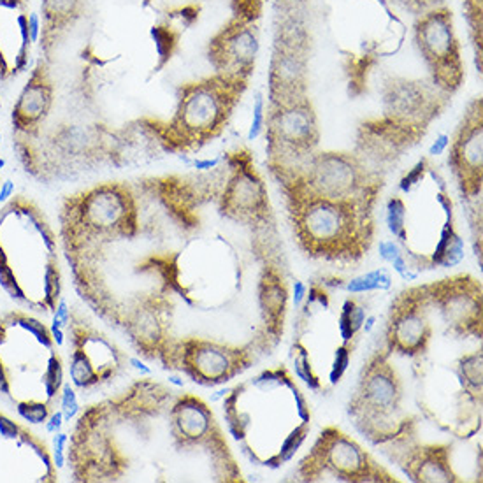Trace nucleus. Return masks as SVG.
<instances>
[{
  "instance_id": "nucleus-1",
  "label": "nucleus",
  "mask_w": 483,
  "mask_h": 483,
  "mask_svg": "<svg viewBox=\"0 0 483 483\" xmlns=\"http://www.w3.org/2000/svg\"><path fill=\"white\" fill-rule=\"evenodd\" d=\"M176 392L141 378L125 393L97 402L79 415L67 445L76 482L190 478L183 464L214 459L239 471L225 439L188 434L174 408Z\"/></svg>"
},
{
  "instance_id": "nucleus-2",
  "label": "nucleus",
  "mask_w": 483,
  "mask_h": 483,
  "mask_svg": "<svg viewBox=\"0 0 483 483\" xmlns=\"http://www.w3.org/2000/svg\"><path fill=\"white\" fill-rule=\"evenodd\" d=\"M0 287L28 311L53 315L62 299L58 237L25 195L0 210Z\"/></svg>"
},
{
  "instance_id": "nucleus-3",
  "label": "nucleus",
  "mask_w": 483,
  "mask_h": 483,
  "mask_svg": "<svg viewBox=\"0 0 483 483\" xmlns=\"http://www.w3.org/2000/svg\"><path fill=\"white\" fill-rule=\"evenodd\" d=\"M64 359L42 320L15 310L0 316V393L12 402H60Z\"/></svg>"
},
{
  "instance_id": "nucleus-4",
  "label": "nucleus",
  "mask_w": 483,
  "mask_h": 483,
  "mask_svg": "<svg viewBox=\"0 0 483 483\" xmlns=\"http://www.w3.org/2000/svg\"><path fill=\"white\" fill-rule=\"evenodd\" d=\"M376 198L287 197L294 236L300 250L315 259L353 262L362 259L375 239Z\"/></svg>"
},
{
  "instance_id": "nucleus-5",
  "label": "nucleus",
  "mask_w": 483,
  "mask_h": 483,
  "mask_svg": "<svg viewBox=\"0 0 483 483\" xmlns=\"http://www.w3.org/2000/svg\"><path fill=\"white\" fill-rule=\"evenodd\" d=\"M402 382L389 362V352L378 350L364 364L362 378L348 406L350 418L373 445H390V453L415 439V422L402 408Z\"/></svg>"
},
{
  "instance_id": "nucleus-6",
  "label": "nucleus",
  "mask_w": 483,
  "mask_h": 483,
  "mask_svg": "<svg viewBox=\"0 0 483 483\" xmlns=\"http://www.w3.org/2000/svg\"><path fill=\"white\" fill-rule=\"evenodd\" d=\"M246 81L217 74L203 81L187 83L178 90L173 117L160 127L157 141L167 151L198 150L217 137L232 115L234 104Z\"/></svg>"
},
{
  "instance_id": "nucleus-7",
  "label": "nucleus",
  "mask_w": 483,
  "mask_h": 483,
  "mask_svg": "<svg viewBox=\"0 0 483 483\" xmlns=\"http://www.w3.org/2000/svg\"><path fill=\"white\" fill-rule=\"evenodd\" d=\"M299 482H399L355 439L336 427H325L311 452L299 462Z\"/></svg>"
},
{
  "instance_id": "nucleus-8",
  "label": "nucleus",
  "mask_w": 483,
  "mask_h": 483,
  "mask_svg": "<svg viewBox=\"0 0 483 483\" xmlns=\"http://www.w3.org/2000/svg\"><path fill=\"white\" fill-rule=\"evenodd\" d=\"M253 355L251 346H234L207 337L187 336L173 341L160 362L165 369L183 373L198 385L217 387L250 369Z\"/></svg>"
},
{
  "instance_id": "nucleus-9",
  "label": "nucleus",
  "mask_w": 483,
  "mask_h": 483,
  "mask_svg": "<svg viewBox=\"0 0 483 483\" xmlns=\"http://www.w3.org/2000/svg\"><path fill=\"white\" fill-rule=\"evenodd\" d=\"M69 346V376L74 389L90 390L117 378L128 364V355L88 319L74 311L65 327Z\"/></svg>"
},
{
  "instance_id": "nucleus-10",
  "label": "nucleus",
  "mask_w": 483,
  "mask_h": 483,
  "mask_svg": "<svg viewBox=\"0 0 483 483\" xmlns=\"http://www.w3.org/2000/svg\"><path fill=\"white\" fill-rule=\"evenodd\" d=\"M431 300L427 287H413L396 297L390 307L385 330V350L389 353H401L418 357L425 353L432 337Z\"/></svg>"
},
{
  "instance_id": "nucleus-11",
  "label": "nucleus",
  "mask_w": 483,
  "mask_h": 483,
  "mask_svg": "<svg viewBox=\"0 0 483 483\" xmlns=\"http://www.w3.org/2000/svg\"><path fill=\"white\" fill-rule=\"evenodd\" d=\"M482 101L478 99L469 105L448 146V165L466 201H482Z\"/></svg>"
},
{
  "instance_id": "nucleus-12",
  "label": "nucleus",
  "mask_w": 483,
  "mask_h": 483,
  "mask_svg": "<svg viewBox=\"0 0 483 483\" xmlns=\"http://www.w3.org/2000/svg\"><path fill=\"white\" fill-rule=\"evenodd\" d=\"M55 101V83L49 74L48 62L39 60L31 78L19 92L18 101L11 112L12 132L16 141L34 135L49 117Z\"/></svg>"
},
{
  "instance_id": "nucleus-13",
  "label": "nucleus",
  "mask_w": 483,
  "mask_h": 483,
  "mask_svg": "<svg viewBox=\"0 0 483 483\" xmlns=\"http://www.w3.org/2000/svg\"><path fill=\"white\" fill-rule=\"evenodd\" d=\"M450 452L452 445L420 446L408 443L405 448L389 453V457L399 462L413 482H461L452 469Z\"/></svg>"
},
{
  "instance_id": "nucleus-14",
  "label": "nucleus",
  "mask_w": 483,
  "mask_h": 483,
  "mask_svg": "<svg viewBox=\"0 0 483 483\" xmlns=\"http://www.w3.org/2000/svg\"><path fill=\"white\" fill-rule=\"evenodd\" d=\"M42 8V34L41 46L49 55L56 39L64 31L71 28L81 16L83 0H41Z\"/></svg>"
},
{
  "instance_id": "nucleus-15",
  "label": "nucleus",
  "mask_w": 483,
  "mask_h": 483,
  "mask_svg": "<svg viewBox=\"0 0 483 483\" xmlns=\"http://www.w3.org/2000/svg\"><path fill=\"white\" fill-rule=\"evenodd\" d=\"M341 287L346 292L353 294H366V292H376V290H389L392 287V278L385 269H376L371 273H366L362 276L352 278V280L341 283Z\"/></svg>"
},
{
  "instance_id": "nucleus-16",
  "label": "nucleus",
  "mask_w": 483,
  "mask_h": 483,
  "mask_svg": "<svg viewBox=\"0 0 483 483\" xmlns=\"http://www.w3.org/2000/svg\"><path fill=\"white\" fill-rule=\"evenodd\" d=\"M405 221H406V203L405 198L399 197V195H393L390 197V201L387 203V225H389V230L393 234L399 243H405L406 234H405Z\"/></svg>"
},
{
  "instance_id": "nucleus-17",
  "label": "nucleus",
  "mask_w": 483,
  "mask_h": 483,
  "mask_svg": "<svg viewBox=\"0 0 483 483\" xmlns=\"http://www.w3.org/2000/svg\"><path fill=\"white\" fill-rule=\"evenodd\" d=\"M15 406L19 418L31 425H42L53 413V406L46 401H19Z\"/></svg>"
},
{
  "instance_id": "nucleus-18",
  "label": "nucleus",
  "mask_w": 483,
  "mask_h": 483,
  "mask_svg": "<svg viewBox=\"0 0 483 483\" xmlns=\"http://www.w3.org/2000/svg\"><path fill=\"white\" fill-rule=\"evenodd\" d=\"M352 353L353 346L343 343L341 346H337L336 352H334V359L330 362V371H329V382L330 385H337L341 382V378L345 376V373L348 371V366L352 362Z\"/></svg>"
},
{
  "instance_id": "nucleus-19",
  "label": "nucleus",
  "mask_w": 483,
  "mask_h": 483,
  "mask_svg": "<svg viewBox=\"0 0 483 483\" xmlns=\"http://www.w3.org/2000/svg\"><path fill=\"white\" fill-rule=\"evenodd\" d=\"M60 409L64 415V422L71 423L76 416L81 413V405L78 401V392H76L72 383H64L60 392Z\"/></svg>"
},
{
  "instance_id": "nucleus-20",
  "label": "nucleus",
  "mask_w": 483,
  "mask_h": 483,
  "mask_svg": "<svg viewBox=\"0 0 483 483\" xmlns=\"http://www.w3.org/2000/svg\"><path fill=\"white\" fill-rule=\"evenodd\" d=\"M266 99L260 92H257L253 101V118H251L250 130H248V141H257L262 135L264 128H266Z\"/></svg>"
},
{
  "instance_id": "nucleus-21",
  "label": "nucleus",
  "mask_w": 483,
  "mask_h": 483,
  "mask_svg": "<svg viewBox=\"0 0 483 483\" xmlns=\"http://www.w3.org/2000/svg\"><path fill=\"white\" fill-rule=\"evenodd\" d=\"M427 169H429L427 158H422V160H418V164H416L413 169H409L408 173L402 176V180L399 181V192H402V194H408V192H412L413 188H415L416 185H418L420 181L425 178Z\"/></svg>"
},
{
  "instance_id": "nucleus-22",
  "label": "nucleus",
  "mask_w": 483,
  "mask_h": 483,
  "mask_svg": "<svg viewBox=\"0 0 483 483\" xmlns=\"http://www.w3.org/2000/svg\"><path fill=\"white\" fill-rule=\"evenodd\" d=\"M67 445H69V434L67 432H56L53 434V450L51 457L53 464L56 469H64L67 464Z\"/></svg>"
},
{
  "instance_id": "nucleus-23",
  "label": "nucleus",
  "mask_w": 483,
  "mask_h": 483,
  "mask_svg": "<svg viewBox=\"0 0 483 483\" xmlns=\"http://www.w3.org/2000/svg\"><path fill=\"white\" fill-rule=\"evenodd\" d=\"M69 320H71V310H69V304L67 300L62 297L60 300H58V304H56V310L55 313L51 315V325L56 327H62V329H65L69 323Z\"/></svg>"
},
{
  "instance_id": "nucleus-24",
  "label": "nucleus",
  "mask_w": 483,
  "mask_h": 483,
  "mask_svg": "<svg viewBox=\"0 0 483 483\" xmlns=\"http://www.w3.org/2000/svg\"><path fill=\"white\" fill-rule=\"evenodd\" d=\"M378 251H380V257H382L385 262H392L396 257H399V255L402 253L401 251V248H399V244L396 243V241H392V239H382L380 241V246H378Z\"/></svg>"
},
{
  "instance_id": "nucleus-25",
  "label": "nucleus",
  "mask_w": 483,
  "mask_h": 483,
  "mask_svg": "<svg viewBox=\"0 0 483 483\" xmlns=\"http://www.w3.org/2000/svg\"><path fill=\"white\" fill-rule=\"evenodd\" d=\"M42 34V19L39 16V12H31L28 15V35H31L32 44L41 41Z\"/></svg>"
},
{
  "instance_id": "nucleus-26",
  "label": "nucleus",
  "mask_w": 483,
  "mask_h": 483,
  "mask_svg": "<svg viewBox=\"0 0 483 483\" xmlns=\"http://www.w3.org/2000/svg\"><path fill=\"white\" fill-rule=\"evenodd\" d=\"M64 425H65V422H64V415H62V409H56V412H53L44 423L46 432H48V434H56V432H60Z\"/></svg>"
},
{
  "instance_id": "nucleus-27",
  "label": "nucleus",
  "mask_w": 483,
  "mask_h": 483,
  "mask_svg": "<svg viewBox=\"0 0 483 483\" xmlns=\"http://www.w3.org/2000/svg\"><path fill=\"white\" fill-rule=\"evenodd\" d=\"M450 139L452 137L448 134H439L434 143H432V146L429 148V155L431 157H439V155L445 153L450 146Z\"/></svg>"
},
{
  "instance_id": "nucleus-28",
  "label": "nucleus",
  "mask_w": 483,
  "mask_h": 483,
  "mask_svg": "<svg viewBox=\"0 0 483 483\" xmlns=\"http://www.w3.org/2000/svg\"><path fill=\"white\" fill-rule=\"evenodd\" d=\"M15 192H16V185L12 180H4L2 183H0V206H4V204H8L9 201H11L12 197H15Z\"/></svg>"
},
{
  "instance_id": "nucleus-29",
  "label": "nucleus",
  "mask_w": 483,
  "mask_h": 483,
  "mask_svg": "<svg viewBox=\"0 0 483 483\" xmlns=\"http://www.w3.org/2000/svg\"><path fill=\"white\" fill-rule=\"evenodd\" d=\"M220 164V157L217 158H194L192 160V167L197 171H213Z\"/></svg>"
},
{
  "instance_id": "nucleus-30",
  "label": "nucleus",
  "mask_w": 483,
  "mask_h": 483,
  "mask_svg": "<svg viewBox=\"0 0 483 483\" xmlns=\"http://www.w3.org/2000/svg\"><path fill=\"white\" fill-rule=\"evenodd\" d=\"M304 299H306V285L300 280L294 281V304L296 307L303 306Z\"/></svg>"
},
{
  "instance_id": "nucleus-31",
  "label": "nucleus",
  "mask_w": 483,
  "mask_h": 483,
  "mask_svg": "<svg viewBox=\"0 0 483 483\" xmlns=\"http://www.w3.org/2000/svg\"><path fill=\"white\" fill-rule=\"evenodd\" d=\"M128 366H130V367H134L135 371H139V373H141V375H146V376H150L151 373H153V371H151V367H148L146 364H144L143 360H141V359H137V357H132V355H128Z\"/></svg>"
},
{
  "instance_id": "nucleus-32",
  "label": "nucleus",
  "mask_w": 483,
  "mask_h": 483,
  "mask_svg": "<svg viewBox=\"0 0 483 483\" xmlns=\"http://www.w3.org/2000/svg\"><path fill=\"white\" fill-rule=\"evenodd\" d=\"M49 330H51V336L53 341H55V345L58 346V348H64L65 346V329H62V327H56V325H49Z\"/></svg>"
},
{
  "instance_id": "nucleus-33",
  "label": "nucleus",
  "mask_w": 483,
  "mask_h": 483,
  "mask_svg": "<svg viewBox=\"0 0 483 483\" xmlns=\"http://www.w3.org/2000/svg\"><path fill=\"white\" fill-rule=\"evenodd\" d=\"M26 6V0H0V8L8 11H22Z\"/></svg>"
},
{
  "instance_id": "nucleus-34",
  "label": "nucleus",
  "mask_w": 483,
  "mask_h": 483,
  "mask_svg": "<svg viewBox=\"0 0 483 483\" xmlns=\"http://www.w3.org/2000/svg\"><path fill=\"white\" fill-rule=\"evenodd\" d=\"M364 323H366V325H362L364 332L369 334V332H371V330H373V327L376 325V315L366 316V320H364Z\"/></svg>"
},
{
  "instance_id": "nucleus-35",
  "label": "nucleus",
  "mask_w": 483,
  "mask_h": 483,
  "mask_svg": "<svg viewBox=\"0 0 483 483\" xmlns=\"http://www.w3.org/2000/svg\"><path fill=\"white\" fill-rule=\"evenodd\" d=\"M169 383H173V385L178 387V389H183L185 387V380L176 375H169Z\"/></svg>"
},
{
  "instance_id": "nucleus-36",
  "label": "nucleus",
  "mask_w": 483,
  "mask_h": 483,
  "mask_svg": "<svg viewBox=\"0 0 483 483\" xmlns=\"http://www.w3.org/2000/svg\"><path fill=\"white\" fill-rule=\"evenodd\" d=\"M6 165H8V162H6V158L0 157V171H2V169H6Z\"/></svg>"
},
{
  "instance_id": "nucleus-37",
  "label": "nucleus",
  "mask_w": 483,
  "mask_h": 483,
  "mask_svg": "<svg viewBox=\"0 0 483 483\" xmlns=\"http://www.w3.org/2000/svg\"><path fill=\"white\" fill-rule=\"evenodd\" d=\"M0 143H2V132H0Z\"/></svg>"
},
{
  "instance_id": "nucleus-38",
  "label": "nucleus",
  "mask_w": 483,
  "mask_h": 483,
  "mask_svg": "<svg viewBox=\"0 0 483 483\" xmlns=\"http://www.w3.org/2000/svg\"><path fill=\"white\" fill-rule=\"evenodd\" d=\"M0 109H2V99H0Z\"/></svg>"
}]
</instances>
